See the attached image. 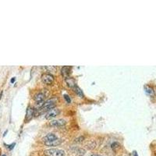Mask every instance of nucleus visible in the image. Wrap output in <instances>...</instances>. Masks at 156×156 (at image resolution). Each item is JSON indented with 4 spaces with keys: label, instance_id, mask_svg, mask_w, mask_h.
I'll return each instance as SVG.
<instances>
[{
    "label": "nucleus",
    "instance_id": "obj_1",
    "mask_svg": "<svg viewBox=\"0 0 156 156\" xmlns=\"http://www.w3.org/2000/svg\"><path fill=\"white\" fill-rule=\"evenodd\" d=\"M46 156H66V152L64 150L57 148H50L45 151Z\"/></svg>",
    "mask_w": 156,
    "mask_h": 156
},
{
    "label": "nucleus",
    "instance_id": "obj_2",
    "mask_svg": "<svg viewBox=\"0 0 156 156\" xmlns=\"http://www.w3.org/2000/svg\"><path fill=\"white\" fill-rule=\"evenodd\" d=\"M56 107V102L53 99L47 100L46 102H44L42 105L41 106V109L43 111H48L52 109H55Z\"/></svg>",
    "mask_w": 156,
    "mask_h": 156
},
{
    "label": "nucleus",
    "instance_id": "obj_3",
    "mask_svg": "<svg viewBox=\"0 0 156 156\" xmlns=\"http://www.w3.org/2000/svg\"><path fill=\"white\" fill-rule=\"evenodd\" d=\"M41 80H42L43 83L45 84H48V85H50L53 83L54 81V77L50 74V73H45L43 74V76L41 77Z\"/></svg>",
    "mask_w": 156,
    "mask_h": 156
},
{
    "label": "nucleus",
    "instance_id": "obj_4",
    "mask_svg": "<svg viewBox=\"0 0 156 156\" xmlns=\"http://www.w3.org/2000/svg\"><path fill=\"white\" fill-rule=\"evenodd\" d=\"M60 113V110L59 109H52L51 110L48 112L47 114L45 115V119H53L55 117H56Z\"/></svg>",
    "mask_w": 156,
    "mask_h": 156
},
{
    "label": "nucleus",
    "instance_id": "obj_5",
    "mask_svg": "<svg viewBox=\"0 0 156 156\" xmlns=\"http://www.w3.org/2000/svg\"><path fill=\"white\" fill-rule=\"evenodd\" d=\"M66 120L63 119H54L50 122V124L52 126H56V127H61L63 126L66 125Z\"/></svg>",
    "mask_w": 156,
    "mask_h": 156
},
{
    "label": "nucleus",
    "instance_id": "obj_6",
    "mask_svg": "<svg viewBox=\"0 0 156 156\" xmlns=\"http://www.w3.org/2000/svg\"><path fill=\"white\" fill-rule=\"evenodd\" d=\"M70 73H71V66H63V67L62 68L61 74L63 75V77L65 79L70 77Z\"/></svg>",
    "mask_w": 156,
    "mask_h": 156
},
{
    "label": "nucleus",
    "instance_id": "obj_7",
    "mask_svg": "<svg viewBox=\"0 0 156 156\" xmlns=\"http://www.w3.org/2000/svg\"><path fill=\"white\" fill-rule=\"evenodd\" d=\"M58 139V137L56 134H52V133H50V134H48L45 137H43L42 141L44 142H48V141H54V140Z\"/></svg>",
    "mask_w": 156,
    "mask_h": 156
},
{
    "label": "nucleus",
    "instance_id": "obj_8",
    "mask_svg": "<svg viewBox=\"0 0 156 156\" xmlns=\"http://www.w3.org/2000/svg\"><path fill=\"white\" fill-rule=\"evenodd\" d=\"M62 141H63L62 140L56 139V140H54V141H51L45 142V144L49 147H55V146H58V145H59V144H61Z\"/></svg>",
    "mask_w": 156,
    "mask_h": 156
},
{
    "label": "nucleus",
    "instance_id": "obj_9",
    "mask_svg": "<svg viewBox=\"0 0 156 156\" xmlns=\"http://www.w3.org/2000/svg\"><path fill=\"white\" fill-rule=\"evenodd\" d=\"M44 100H45V95L42 94V93H38V94H37V95L34 96V101H35L38 104H39V103L43 104Z\"/></svg>",
    "mask_w": 156,
    "mask_h": 156
},
{
    "label": "nucleus",
    "instance_id": "obj_10",
    "mask_svg": "<svg viewBox=\"0 0 156 156\" xmlns=\"http://www.w3.org/2000/svg\"><path fill=\"white\" fill-rule=\"evenodd\" d=\"M73 91H74V92L77 94V95L78 97H80V98H84V93H83V91L81 90V88H79L78 86L76 85L74 88H73Z\"/></svg>",
    "mask_w": 156,
    "mask_h": 156
},
{
    "label": "nucleus",
    "instance_id": "obj_11",
    "mask_svg": "<svg viewBox=\"0 0 156 156\" xmlns=\"http://www.w3.org/2000/svg\"><path fill=\"white\" fill-rule=\"evenodd\" d=\"M65 81H66V83L67 84V85H68L70 88H73L76 86L75 81L73 80V78L68 77V78H66V79H65Z\"/></svg>",
    "mask_w": 156,
    "mask_h": 156
},
{
    "label": "nucleus",
    "instance_id": "obj_12",
    "mask_svg": "<svg viewBox=\"0 0 156 156\" xmlns=\"http://www.w3.org/2000/svg\"><path fill=\"white\" fill-rule=\"evenodd\" d=\"M35 110L34 109H31V108H28L27 110V119H31L33 116L35 115Z\"/></svg>",
    "mask_w": 156,
    "mask_h": 156
},
{
    "label": "nucleus",
    "instance_id": "obj_13",
    "mask_svg": "<svg viewBox=\"0 0 156 156\" xmlns=\"http://www.w3.org/2000/svg\"><path fill=\"white\" fill-rule=\"evenodd\" d=\"M145 92H146L148 95H153L154 91L152 88H149V87H145Z\"/></svg>",
    "mask_w": 156,
    "mask_h": 156
},
{
    "label": "nucleus",
    "instance_id": "obj_14",
    "mask_svg": "<svg viewBox=\"0 0 156 156\" xmlns=\"http://www.w3.org/2000/svg\"><path fill=\"white\" fill-rule=\"evenodd\" d=\"M63 97L64 99L66 100V102H67V103H71V98L68 95H64Z\"/></svg>",
    "mask_w": 156,
    "mask_h": 156
},
{
    "label": "nucleus",
    "instance_id": "obj_15",
    "mask_svg": "<svg viewBox=\"0 0 156 156\" xmlns=\"http://www.w3.org/2000/svg\"><path fill=\"white\" fill-rule=\"evenodd\" d=\"M85 154V150L84 149H82V148H79L78 149V155L80 156H82L84 155Z\"/></svg>",
    "mask_w": 156,
    "mask_h": 156
},
{
    "label": "nucleus",
    "instance_id": "obj_16",
    "mask_svg": "<svg viewBox=\"0 0 156 156\" xmlns=\"http://www.w3.org/2000/svg\"><path fill=\"white\" fill-rule=\"evenodd\" d=\"M84 140V137H83V136H81V137H77V139H75V142H77V143H81V142H82Z\"/></svg>",
    "mask_w": 156,
    "mask_h": 156
},
{
    "label": "nucleus",
    "instance_id": "obj_17",
    "mask_svg": "<svg viewBox=\"0 0 156 156\" xmlns=\"http://www.w3.org/2000/svg\"><path fill=\"white\" fill-rule=\"evenodd\" d=\"M45 69L49 70L50 71H52V72H56V66H46Z\"/></svg>",
    "mask_w": 156,
    "mask_h": 156
},
{
    "label": "nucleus",
    "instance_id": "obj_18",
    "mask_svg": "<svg viewBox=\"0 0 156 156\" xmlns=\"http://www.w3.org/2000/svg\"><path fill=\"white\" fill-rule=\"evenodd\" d=\"M119 144L117 142H115L114 144H112V148L113 149L117 148H119Z\"/></svg>",
    "mask_w": 156,
    "mask_h": 156
},
{
    "label": "nucleus",
    "instance_id": "obj_19",
    "mask_svg": "<svg viewBox=\"0 0 156 156\" xmlns=\"http://www.w3.org/2000/svg\"><path fill=\"white\" fill-rule=\"evenodd\" d=\"M15 81H16V79H15V77L12 78V79H11V83H13V82H14Z\"/></svg>",
    "mask_w": 156,
    "mask_h": 156
},
{
    "label": "nucleus",
    "instance_id": "obj_20",
    "mask_svg": "<svg viewBox=\"0 0 156 156\" xmlns=\"http://www.w3.org/2000/svg\"><path fill=\"white\" fill-rule=\"evenodd\" d=\"M91 156H102V155H91Z\"/></svg>",
    "mask_w": 156,
    "mask_h": 156
},
{
    "label": "nucleus",
    "instance_id": "obj_21",
    "mask_svg": "<svg viewBox=\"0 0 156 156\" xmlns=\"http://www.w3.org/2000/svg\"><path fill=\"white\" fill-rule=\"evenodd\" d=\"M2 156H6V155H2Z\"/></svg>",
    "mask_w": 156,
    "mask_h": 156
}]
</instances>
